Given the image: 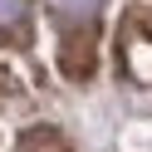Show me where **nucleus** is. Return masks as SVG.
I'll use <instances>...</instances> for the list:
<instances>
[{
  "mask_svg": "<svg viewBox=\"0 0 152 152\" xmlns=\"http://www.w3.org/2000/svg\"><path fill=\"white\" fill-rule=\"evenodd\" d=\"M118 64L128 69V79L152 83V20L147 15H128L118 34Z\"/></svg>",
  "mask_w": 152,
  "mask_h": 152,
  "instance_id": "obj_1",
  "label": "nucleus"
},
{
  "mask_svg": "<svg viewBox=\"0 0 152 152\" xmlns=\"http://www.w3.org/2000/svg\"><path fill=\"white\" fill-rule=\"evenodd\" d=\"M59 64H64L69 79H88V74H93V25H74V30L64 34Z\"/></svg>",
  "mask_w": 152,
  "mask_h": 152,
  "instance_id": "obj_2",
  "label": "nucleus"
},
{
  "mask_svg": "<svg viewBox=\"0 0 152 152\" xmlns=\"http://www.w3.org/2000/svg\"><path fill=\"white\" fill-rule=\"evenodd\" d=\"M30 30V0H0V39H25Z\"/></svg>",
  "mask_w": 152,
  "mask_h": 152,
  "instance_id": "obj_3",
  "label": "nucleus"
},
{
  "mask_svg": "<svg viewBox=\"0 0 152 152\" xmlns=\"http://www.w3.org/2000/svg\"><path fill=\"white\" fill-rule=\"evenodd\" d=\"M15 152H69V142H64V132H54V128H30Z\"/></svg>",
  "mask_w": 152,
  "mask_h": 152,
  "instance_id": "obj_4",
  "label": "nucleus"
},
{
  "mask_svg": "<svg viewBox=\"0 0 152 152\" xmlns=\"http://www.w3.org/2000/svg\"><path fill=\"white\" fill-rule=\"evenodd\" d=\"M54 10L74 25H93V15L103 10V0H54Z\"/></svg>",
  "mask_w": 152,
  "mask_h": 152,
  "instance_id": "obj_5",
  "label": "nucleus"
}]
</instances>
